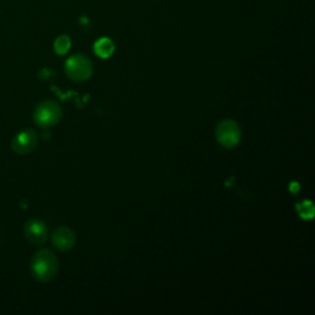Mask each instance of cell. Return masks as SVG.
<instances>
[{
	"mask_svg": "<svg viewBox=\"0 0 315 315\" xmlns=\"http://www.w3.org/2000/svg\"><path fill=\"white\" fill-rule=\"evenodd\" d=\"M59 261L53 253L42 249L34 255L31 260V272L37 281L47 284L57 276Z\"/></svg>",
	"mask_w": 315,
	"mask_h": 315,
	"instance_id": "6da1fadb",
	"label": "cell"
},
{
	"mask_svg": "<svg viewBox=\"0 0 315 315\" xmlns=\"http://www.w3.org/2000/svg\"><path fill=\"white\" fill-rule=\"evenodd\" d=\"M62 118V109L55 101H42L34 111V121L40 128L53 127Z\"/></svg>",
	"mask_w": 315,
	"mask_h": 315,
	"instance_id": "7a4b0ae2",
	"label": "cell"
},
{
	"mask_svg": "<svg viewBox=\"0 0 315 315\" xmlns=\"http://www.w3.org/2000/svg\"><path fill=\"white\" fill-rule=\"evenodd\" d=\"M64 69L69 79L77 83H81L91 77L92 63L85 54H73L67 59Z\"/></svg>",
	"mask_w": 315,
	"mask_h": 315,
	"instance_id": "3957f363",
	"label": "cell"
},
{
	"mask_svg": "<svg viewBox=\"0 0 315 315\" xmlns=\"http://www.w3.org/2000/svg\"><path fill=\"white\" fill-rule=\"evenodd\" d=\"M215 138L222 147L234 148L241 139L240 127L233 119H223L215 127Z\"/></svg>",
	"mask_w": 315,
	"mask_h": 315,
	"instance_id": "277c9868",
	"label": "cell"
},
{
	"mask_svg": "<svg viewBox=\"0 0 315 315\" xmlns=\"http://www.w3.org/2000/svg\"><path fill=\"white\" fill-rule=\"evenodd\" d=\"M39 144V136L34 130H25L14 137L11 148L19 155H26L36 149Z\"/></svg>",
	"mask_w": 315,
	"mask_h": 315,
	"instance_id": "5b68a950",
	"label": "cell"
},
{
	"mask_svg": "<svg viewBox=\"0 0 315 315\" xmlns=\"http://www.w3.org/2000/svg\"><path fill=\"white\" fill-rule=\"evenodd\" d=\"M25 238L34 245H42L47 240L48 229L42 220L32 218L25 223L24 227Z\"/></svg>",
	"mask_w": 315,
	"mask_h": 315,
	"instance_id": "8992f818",
	"label": "cell"
},
{
	"mask_svg": "<svg viewBox=\"0 0 315 315\" xmlns=\"http://www.w3.org/2000/svg\"><path fill=\"white\" fill-rule=\"evenodd\" d=\"M77 243V236L72 229L67 227H59L52 233V244L59 251H68L74 247Z\"/></svg>",
	"mask_w": 315,
	"mask_h": 315,
	"instance_id": "52a82bcc",
	"label": "cell"
},
{
	"mask_svg": "<svg viewBox=\"0 0 315 315\" xmlns=\"http://www.w3.org/2000/svg\"><path fill=\"white\" fill-rule=\"evenodd\" d=\"M94 51L95 54L98 57L103 58V59H107L115 52V45L110 39L107 37H103V39L98 40L94 45Z\"/></svg>",
	"mask_w": 315,
	"mask_h": 315,
	"instance_id": "ba28073f",
	"label": "cell"
},
{
	"mask_svg": "<svg viewBox=\"0 0 315 315\" xmlns=\"http://www.w3.org/2000/svg\"><path fill=\"white\" fill-rule=\"evenodd\" d=\"M72 46V41L68 36L66 35H62V36L57 37V40L54 41V52L59 55H64L68 53V51L71 49Z\"/></svg>",
	"mask_w": 315,
	"mask_h": 315,
	"instance_id": "9c48e42d",
	"label": "cell"
},
{
	"mask_svg": "<svg viewBox=\"0 0 315 315\" xmlns=\"http://www.w3.org/2000/svg\"><path fill=\"white\" fill-rule=\"evenodd\" d=\"M297 211H298L299 215L302 218H307V219H310V218H313L314 215V207H313V203L309 202V201H304V202L299 203V205H297Z\"/></svg>",
	"mask_w": 315,
	"mask_h": 315,
	"instance_id": "30bf717a",
	"label": "cell"
},
{
	"mask_svg": "<svg viewBox=\"0 0 315 315\" xmlns=\"http://www.w3.org/2000/svg\"><path fill=\"white\" fill-rule=\"evenodd\" d=\"M79 22H80L81 26H85V27H87V25H90L89 17H86V16H81L80 20H79Z\"/></svg>",
	"mask_w": 315,
	"mask_h": 315,
	"instance_id": "8fae6325",
	"label": "cell"
}]
</instances>
